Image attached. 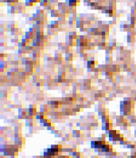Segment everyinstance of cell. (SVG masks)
Masks as SVG:
<instances>
[{
  "label": "cell",
  "mask_w": 136,
  "mask_h": 158,
  "mask_svg": "<svg viewBox=\"0 0 136 158\" xmlns=\"http://www.w3.org/2000/svg\"><path fill=\"white\" fill-rule=\"evenodd\" d=\"M131 158H136V152L135 153V154H134L133 156H132V157H131Z\"/></svg>",
  "instance_id": "2"
},
{
  "label": "cell",
  "mask_w": 136,
  "mask_h": 158,
  "mask_svg": "<svg viewBox=\"0 0 136 158\" xmlns=\"http://www.w3.org/2000/svg\"><path fill=\"white\" fill-rule=\"evenodd\" d=\"M61 105V103L60 102H57V101H54V102H50V106L54 109H57Z\"/></svg>",
  "instance_id": "1"
}]
</instances>
